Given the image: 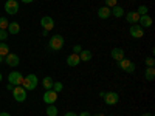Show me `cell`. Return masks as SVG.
<instances>
[{
    "label": "cell",
    "mask_w": 155,
    "mask_h": 116,
    "mask_svg": "<svg viewBox=\"0 0 155 116\" xmlns=\"http://www.w3.org/2000/svg\"><path fill=\"white\" fill-rule=\"evenodd\" d=\"M64 44H65V39H64L61 34H54L50 37V42H48V47L53 50V51H59L64 48Z\"/></svg>",
    "instance_id": "obj_1"
},
{
    "label": "cell",
    "mask_w": 155,
    "mask_h": 116,
    "mask_svg": "<svg viewBox=\"0 0 155 116\" xmlns=\"http://www.w3.org/2000/svg\"><path fill=\"white\" fill-rule=\"evenodd\" d=\"M39 85V81H37V76L36 74H28L23 77V82H22V87L27 90H36V87Z\"/></svg>",
    "instance_id": "obj_2"
},
{
    "label": "cell",
    "mask_w": 155,
    "mask_h": 116,
    "mask_svg": "<svg viewBox=\"0 0 155 116\" xmlns=\"http://www.w3.org/2000/svg\"><path fill=\"white\" fill-rule=\"evenodd\" d=\"M17 11H19V2L17 0H6L5 2V12L9 16H14L17 14Z\"/></svg>",
    "instance_id": "obj_3"
},
{
    "label": "cell",
    "mask_w": 155,
    "mask_h": 116,
    "mask_svg": "<svg viewBox=\"0 0 155 116\" xmlns=\"http://www.w3.org/2000/svg\"><path fill=\"white\" fill-rule=\"evenodd\" d=\"M12 96H14V99L17 102H23V101H27V90H25L22 85H17V87H14V90H12Z\"/></svg>",
    "instance_id": "obj_4"
},
{
    "label": "cell",
    "mask_w": 155,
    "mask_h": 116,
    "mask_svg": "<svg viewBox=\"0 0 155 116\" xmlns=\"http://www.w3.org/2000/svg\"><path fill=\"white\" fill-rule=\"evenodd\" d=\"M116 63H118V67L123 71H126V73H134L135 71V63L132 60H129V59H121V60H118Z\"/></svg>",
    "instance_id": "obj_5"
},
{
    "label": "cell",
    "mask_w": 155,
    "mask_h": 116,
    "mask_svg": "<svg viewBox=\"0 0 155 116\" xmlns=\"http://www.w3.org/2000/svg\"><path fill=\"white\" fill-rule=\"evenodd\" d=\"M102 99H104V102L107 105H116V104H118V101H120V95L116 92H107Z\"/></svg>",
    "instance_id": "obj_6"
},
{
    "label": "cell",
    "mask_w": 155,
    "mask_h": 116,
    "mask_svg": "<svg viewBox=\"0 0 155 116\" xmlns=\"http://www.w3.org/2000/svg\"><path fill=\"white\" fill-rule=\"evenodd\" d=\"M8 82L12 84L14 87L22 85V82H23V76H22V73H19V71H11L9 76H8Z\"/></svg>",
    "instance_id": "obj_7"
},
{
    "label": "cell",
    "mask_w": 155,
    "mask_h": 116,
    "mask_svg": "<svg viewBox=\"0 0 155 116\" xmlns=\"http://www.w3.org/2000/svg\"><path fill=\"white\" fill-rule=\"evenodd\" d=\"M58 95L59 93H56L54 92V90H45V93H44V102H45V104H54V102L58 101Z\"/></svg>",
    "instance_id": "obj_8"
},
{
    "label": "cell",
    "mask_w": 155,
    "mask_h": 116,
    "mask_svg": "<svg viewBox=\"0 0 155 116\" xmlns=\"http://www.w3.org/2000/svg\"><path fill=\"white\" fill-rule=\"evenodd\" d=\"M41 27L45 30V31H51L54 28V20L53 17H50V16H44L41 19Z\"/></svg>",
    "instance_id": "obj_9"
},
{
    "label": "cell",
    "mask_w": 155,
    "mask_h": 116,
    "mask_svg": "<svg viewBox=\"0 0 155 116\" xmlns=\"http://www.w3.org/2000/svg\"><path fill=\"white\" fill-rule=\"evenodd\" d=\"M129 33H130V36H132L134 39H141V37L144 36V30L141 28L138 23L130 25V30H129Z\"/></svg>",
    "instance_id": "obj_10"
},
{
    "label": "cell",
    "mask_w": 155,
    "mask_h": 116,
    "mask_svg": "<svg viewBox=\"0 0 155 116\" xmlns=\"http://www.w3.org/2000/svg\"><path fill=\"white\" fill-rule=\"evenodd\" d=\"M3 62H6L9 67H17L19 63H20V59H19V56L14 54V53H8V54L5 56Z\"/></svg>",
    "instance_id": "obj_11"
},
{
    "label": "cell",
    "mask_w": 155,
    "mask_h": 116,
    "mask_svg": "<svg viewBox=\"0 0 155 116\" xmlns=\"http://www.w3.org/2000/svg\"><path fill=\"white\" fill-rule=\"evenodd\" d=\"M138 25L141 28H150L152 27V17L149 16V14H146V16H140V20H138Z\"/></svg>",
    "instance_id": "obj_12"
},
{
    "label": "cell",
    "mask_w": 155,
    "mask_h": 116,
    "mask_svg": "<svg viewBox=\"0 0 155 116\" xmlns=\"http://www.w3.org/2000/svg\"><path fill=\"white\" fill-rule=\"evenodd\" d=\"M79 63H81L79 54H74V53H71L70 56H67V65H68V67H78Z\"/></svg>",
    "instance_id": "obj_13"
},
{
    "label": "cell",
    "mask_w": 155,
    "mask_h": 116,
    "mask_svg": "<svg viewBox=\"0 0 155 116\" xmlns=\"http://www.w3.org/2000/svg\"><path fill=\"white\" fill-rule=\"evenodd\" d=\"M126 20L130 23V25H135L140 20V14H138L137 11H130V12H127V14H126Z\"/></svg>",
    "instance_id": "obj_14"
},
{
    "label": "cell",
    "mask_w": 155,
    "mask_h": 116,
    "mask_svg": "<svg viewBox=\"0 0 155 116\" xmlns=\"http://www.w3.org/2000/svg\"><path fill=\"white\" fill-rule=\"evenodd\" d=\"M110 16H112V12H110V8H107L106 5H104V6H101V8L98 9V17H99V19L106 20V19H109Z\"/></svg>",
    "instance_id": "obj_15"
},
{
    "label": "cell",
    "mask_w": 155,
    "mask_h": 116,
    "mask_svg": "<svg viewBox=\"0 0 155 116\" xmlns=\"http://www.w3.org/2000/svg\"><path fill=\"white\" fill-rule=\"evenodd\" d=\"M110 56H112V59H115L116 62H118V60L124 59V50H123V48H113L112 53H110Z\"/></svg>",
    "instance_id": "obj_16"
},
{
    "label": "cell",
    "mask_w": 155,
    "mask_h": 116,
    "mask_svg": "<svg viewBox=\"0 0 155 116\" xmlns=\"http://www.w3.org/2000/svg\"><path fill=\"white\" fill-rule=\"evenodd\" d=\"M110 12H112V16H115V17H123L124 16V8L120 6V5H115L113 8H110Z\"/></svg>",
    "instance_id": "obj_17"
},
{
    "label": "cell",
    "mask_w": 155,
    "mask_h": 116,
    "mask_svg": "<svg viewBox=\"0 0 155 116\" xmlns=\"http://www.w3.org/2000/svg\"><path fill=\"white\" fill-rule=\"evenodd\" d=\"M92 57H93V54H92V51H88V50H82L79 53L81 62H88V60H92Z\"/></svg>",
    "instance_id": "obj_18"
},
{
    "label": "cell",
    "mask_w": 155,
    "mask_h": 116,
    "mask_svg": "<svg viewBox=\"0 0 155 116\" xmlns=\"http://www.w3.org/2000/svg\"><path fill=\"white\" fill-rule=\"evenodd\" d=\"M9 34H19V31H20V25L17 23V22H11L9 25H8V30H6Z\"/></svg>",
    "instance_id": "obj_19"
},
{
    "label": "cell",
    "mask_w": 155,
    "mask_h": 116,
    "mask_svg": "<svg viewBox=\"0 0 155 116\" xmlns=\"http://www.w3.org/2000/svg\"><path fill=\"white\" fill-rule=\"evenodd\" d=\"M144 77H146V81L152 82L155 79V68L153 67H147L146 71H144Z\"/></svg>",
    "instance_id": "obj_20"
},
{
    "label": "cell",
    "mask_w": 155,
    "mask_h": 116,
    "mask_svg": "<svg viewBox=\"0 0 155 116\" xmlns=\"http://www.w3.org/2000/svg\"><path fill=\"white\" fill-rule=\"evenodd\" d=\"M58 113H59V108L54 104H50L47 107V116H58Z\"/></svg>",
    "instance_id": "obj_21"
},
{
    "label": "cell",
    "mask_w": 155,
    "mask_h": 116,
    "mask_svg": "<svg viewBox=\"0 0 155 116\" xmlns=\"http://www.w3.org/2000/svg\"><path fill=\"white\" fill-rule=\"evenodd\" d=\"M53 79H51V77L50 76H47V77H44V81H42V85H44V88L45 90H51V88H53Z\"/></svg>",
    "instance_id": "obj_22"
},
{
    "label": "cell",
    "mask_w": 155,
    "mask_h": 116,
    "mask_svg": "<svg viewBox=\"0 0 155 116\" xmlns=\"http://www.w3.org/2000/svg\"><path fill=\"white\" fill-rule=\"evenodd\" d=\"M8 53H9V47H8L5 42H0V56L5 57Z\"/></svg>",
    "instance_id": "obj_23"
},
{
    "label": "cell",
    "mask_w": 155,
    "mask_h": 116,
    "mask_svg": "<svg viewBox=\"0 0 155 116\" xmlns=\"http://www.w3.org/2000/svg\"><path fill=\"white\" fill-rule=\"evenodd\" d=\"M137 12H138L140 16H146L147 12H149V8H147L146 5H140V6H138V9H137Z\"/></svg>",
    "instance_id": "obj_24"
},
{
    "label": "cell",
    "mask_w": 155,
    "mask_h": 116,
    "mask_svg": "<svg viewBox=\"0 0 155 116\" xmlns=\"http://www.w3.org/2000/svg\"><path fill=\"white\" fill-rule=\"evenodd\" d=\"M51 90H54L56 93H61L64 90V84L62 82H53V88H51Z\"/></svg>",
    "instance_id": "obj_25"
},
{
    "label": "cell",
    "mask_w": 155,
    "mask_h": 116,
    "mask_svg": "<svg viewBox=\"0 0 155 116\" xmlns=\"http://www.w3.org/2000/svg\"><path fill=\"white\" fill-rule=\"evenodd\" d=\"M8 25L9 22L6 17H0V30H8Z\"/></svg>",
    "instance_id": "obj_26"
},
{
    "label": "cell",
    "mask_w": 155,
    "mask_h": 116,
    "mask_svg": "<svg viewBox=\"0 0 155 116\" xmlns=\"http://www.w3.org/2000/svg\"><path fill=\"white\" fill-rule=\"evenodd\" d=\"M9 36V33L6 31V30H0V40L2 42H5L6 40V37Z\"/></svg>",
    "instance_id": "obj_27"
},
{
    "label": "cell",
    "mask_w": 155,
    "mask_h": 116,
    "mask_svg": "<svg viewBox=\"0 0 155 116\" xmlns=\"http://www.w3.org/2000/svg\"><path fill=\"white\" fill-rule=\"evenodd\" d=\"M115 5H118V0H106V6L107 8H113Z\"/></svg>",
    "instance_id": "obj_28"
},
{
    "label": "cell",
    "mask_w": 155,
    "mask_h": 116,
    "mask_svg": "<svg viewBox=\"0 0 155 116\" xmlns=\"http://www.w3.org/2000/svg\"><path fill=\"white\" fill-rule=\"evenodd\" d=\"M81 51H82V47H81V45H74V47H73V53H74V54H79Z\"/></svg>",
    "instance_id": "obj_29"
},
{
    "label": "cell",
    "mask_w": 155,
    "mask_h": 116,
    "mask_svg": "<svg viewBox=\"0 0 155 116\" xmlns=\"http://www.w3.org/2000/svg\"><path fill=\"white\" fill-rule=\"evenodd\" d=\"M146 65H147V67H153V65H155L153 57H147V59H146Z\"/></svg>",
    "instance_id": "obj_30"
},
{
    "label": "cell",
    "mask_w": 155,
    "mask_h": 116,
    "mask_svg": "<svg viewBox=\"0 0 155 116\" xmlns=\"http://www.w3.org/2000/svg\"><path fill=\"white\" fill-rule=\"evenodd\" d=\"M6 90H8V92H12V90H14V85L8 82V85H6Z\"/></svg>",
    "instance_id": "obj_31"
},
{
    "label": "cell",
    "mask_w": 155,
    "mask_h": 116,
    "mask_svg": "<svg viewBox=\"0 0 155 116\" xmlns=\"http://www.w3.org/2000/svg\"><path fill=\"white\" fill-rule=\"evenodd\" d=\"M64 116H78V113H74V111H67Z\"/></svg>",
    "instance_id": "obj_32"
},
{
    "label": "cell",
    "mask_w": 155,
    "mask_h": 116,
    "mask_svg": "<svg viewBox=\"0 0 155 116\" xmlns=\"http://www.w3.org/2000/svg\"><path fill=\"white\" fill-rule=\"evenodd\" d=\"M78 116H92V114H90L88 111H82V113H79V114H78Z\"/></svg>",
    "instance_id": "obj_33"
},
{
    "label": "cell",
    "mask_w": 155,
    "mask_h": 116,
    "mask_svg": "<svg viewBox=\"0 0 155 116\" xmlns=\"http://www.w3.org/2000/svg\"><path fill=\"white\" fill-rule=\"evenodd\" d=\"M22 3H31V2H34V0H20Z\"/></svg>",
    "instance_id": "obj_34"
},
{
    "label": "cell",
    "mask_w": 155,
    "mask_h": 116,
    "mask_svg": "<svg viewBox=\"0 0 155 116\" xmlns=\"http://www.w3.org/2000/svg\"><path fill=\"white\" fill-rule=\"evenodd\" d=\"M0 116H11L9 113H6V111H2V113H0Z\"/></svg>",
    "instance_id": "obj_35"
},
{
    "label": "cell",
    "mask_w": 155,
    "mask_h": 116,
    "mask_svg": "<svg viewBox=\"0 0 155 116\" xmlns=\"http://www.w3.org/2000/svg\"><path fill=\"white\" fill-rule=\"evenodd\" d=\"M141 116H152V114H150V113H143Z\"/></svg>",
    "instance_id": "obj_36"
},
{
    "label": "cell",
    "mask_w": 155,
    "mask_h": 116,
    "mask_svg": "<svg viewBox=\"0 0 155 116\" xmlns=\"http://www.w3.org/2000/svg\"><path fill=\"white\" fill-rule=\"evenodd\" d=\"M95 116H106V114H102V113H96Z\"/></svg>",
    "instance_id": "obj_37"
},
{
    "label": "cell",
    "mask_w": 155,
    "mask_h": 116,
    "mask_svg": "<svg viewBox=\"0 0 155 116\" xmlns=\"http://www.w3.org/2000/svg\"><path fill=\"white\" fill-rule=\"evenodd\" d=\"M3 59H5L3 56H0V63H2V62H3Z\"/></svg>",
    "instance_id": "obj_38"
},
{
    "label": "cell",
    "mask_w": 155,
    "mask_h": 116,
    "mask_svg": "<svg viewBox=\"0 0 155 116\" xmlns=\"http://www.w3.org/2000/svg\"><path fill=\"white\" fill-rule=\"evenodd\" d=\"M2 79H3V76H2V73H0V82H2Z\"/></svg>",
    "instance_id": "obj_39"
},
{
    "label": "cell",
    "mask_w": 155,
    "mask_h": 116,
    "mask_svg": "<svg viewBox=\"0 0 155 116\" xmlns=\"http://www.w3.org/2000/svg\"><path fill=\"white\" fill-rule=\"evenodd\" d=\"M109 116H115V114H109Z\"/></svg>",
    "instance_id": "obj_40"
}]
</instances>
